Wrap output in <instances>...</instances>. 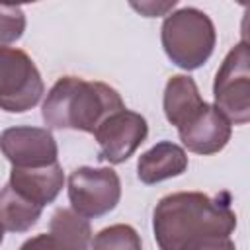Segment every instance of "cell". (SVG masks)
<instances>
[{
	"instance_id": "cell-1",
	"label": "cell",
	"mask_w": 250,
	"mask_h": 250,
	"mask_svg": "<svg viewBox=\"0 0 250 250\" xmlns=\"http://www.w3.org/2000/svg\"><path fill=\"white\" fill-rule=\"evenodd\" d=\"M236 215L229 195L211 197L201 191H176L164 195L152 213L154 240L160 250H197L209 242L230 236Z\"/></svg>"
},
{
	"instance_id": "cell-2",
	"label": "cell",
	"mask_w": 250,
	"mask_h": 250,
	"mask_svg": "<svg viewBox=\"0 0 250 250\" xmlns=\"http://www.w3.org/2000/svg\"><path fill=\"white\" fill-rule=\"evenodd\" d=\"M125 104L115 88L78 76H62L43 102V121L51 129H74L96 133L104 119L123 109Z\"/></svg>"
},
{
	"instance_id": "cell-3",
	"label": "cell",
	"mask_w": 250,
	"mask_h": 250,
	"mask_svg": "<svg viewBox=\"0 0 250 250\" xmlns=\"http://www.w3.org/2000/svg\"><path fill=\"white\" fill-rule=\"evenodd\" d=\"M160 39L164 53L176 66L195 70L213 55L217 33L205 12L197 8H182L164 20Z\"/></svg>"
},
{
	"instance_id": "cell-4",
	"label": "cell",
	"mask_w": 250,
	"mask_h": 250,
	"mask_svg": "<svg viewBox=\"0 0 250 250\" xmlns=\"http://www.w3.org/2000/svg\"><path fill=\"white\" fill-rule=\"evenodd\" d=\"M217 111L232 125L250 121V51L248 43H236L217 70L213 84Z\"/></svg>"
},
{
	"instance_id": "cell-5",
	"label": "cell",
	"mask_w": 250,
	"mask_h": 250,
	"mask_svg": "<svg viewBox=\"0 0 250 250\" xmlns=\"http://www.w3.org/2000/svg\"><path fill=\"white\" fill-rule=\"evenodd\" d=\"M45 92L31 57L16 47H0V109L23 113L35 107Z\"/></svg>"
},
{
	"instance_id": "cell-6",
	"label": "cell",
	"mask_w": 250,
	"mask_h": 250,
	"mask_svg": "<svg viewBox=\"0 0 250 250\" xmlns=\"http://www.w3.org/2000/svg\"><path fill=\"white\" fill-rule=\"evenodd\" d=\"M121 197V182L111 168L80 166L68 178L72 211L84 219H96L113 211Z\"/></svg>"
},
{
	"instance_id": "cell-7",
	"label": "cell",
	"mask_w": 250,
	"mask_h": 250,
	"mask_svg": "<svg viewBox=\"0 0 250 250\" xmlns=\"http://www.w3.org/2000/svg\"><path fill=\"white\" fill-rule=\"evenodd\" d=\"M148 135L146 119L127 107L111 113L96 129L94 137L100 145V158L109 164H121L145 143Z\"/></svg>"
},
{
	"instance_id": "cell-8",
	"label": "cell",
	"mask_w": 250,
	"mask_h": 250,
	"mask_svg": "<svg viewBox=\"0 0 250 250\" xmlns=\"http://www.w3.org/2000/svg\"><path fill=\"white\" fill-rule=\"evenodd\" d=\"M0 150L14 168H37L55 164L59 156L51 131L41 127H10L0 135Z\"/></svg>"
},
{
	"instance_id": "cell-9",
	"label": "cell",
	"mask_w": 250,
	"mask_h": 250,
	"mask_svg": "<svg viewBox=\"0 0 250 250\" xmlns=\"http://www.w3.org/2000/svg\"><path fill=\"white\" fill-rule=\"evenodd\" d=\"M230 123L217 111L215 105L203 102V105L178 127L182 145L195 154H215L230 141Z\"/></svg>"
},
{
	"instance_id": "cell-10",
	"label": "cell",
	"mask_w": 250,
	"mask_h": 250,
	"mask_svg": "<svg viewBox=\"0 0 250 250\" xmlns=\"http://www.w3.org/2000/svg\"><path fill=\"white\" fill-rule=\"evenodd\" d=\"M8 184L23 197L45 207L61 193L64 186V174L59 162L37 168H12Z\"/></svg>"
},
{
	"instance_id": "cell-11",
	"label": "cell",
	"mask_w": 250,
	"mask_h": 250,
	"mask_svg": "<svg viewBox=\"0 0 250 250\" xmlns=\"http://www.w3.org/2000/svg\"><path fill=\"white\" fill-rule=\"evenodd\" d=\"M188 168V154L186 150L170 141H160L146 152L139 156L137 162V176L143 184L152 186L162 180L174 178L184 174Z\"/></svg>"
},
{
	"instance_id": "cell-12",
	"label": "cell",
	"mask_w": 250,
	"mask_h": 250,
	"mask_svg": "<svg viewBox=\"0 0 250 250\" xmlns=\"http://www.w3.org/2000/svg\"><path fill=\"white\" fill-rule=\"evenodd\" d=\"M201 105H203V100L199 96V90L193 78L176 74L166 82L164 115L176 129L182 123H186Z\"/></svg>"
},
{
	"instance_id": "cell-13",
	"label": "cell",
	"mask_w": 250,
	"mask_h": 250,
	"mask_svg": "<svg viewBox=\"0 0 250 250\" xmlns=\"http://www.w3.org/2000/svg\"><path fill=\"white\" fill-rule=\"evenodd\" d=\"M43 207L16 191L10 184L0 189V225L12 232L29 230L41 217Z\"/></svg>"
},
{
	"instance_id": "cell-14",
	"label": "cell",
	"mask_w": 250,
	"mask_h": 250,
	"mask_svg": "<svg viewBox=\"0 0 250 250\" xmlns=\"http://www.w3.org/2000/svg\"><path fill=\"white\" fill-rule=\"evenodd\" d=\"M49 232L57 236L68 250H88L92 242V229L88 219L72 209H57L49 223Z\"/></svg>"
},
{
	"instance_id": "cell-15",
	"label": "cell",
	"mask_w": 250,
	"mask_h": 250,
	"mask_svg": "<svg viewBox=\"0 0 250 250\" xmlns=\"http://www.w3.org/2000/svg\"><path fill=\"white\" fill-rule=\"evenodd\" d=\"M92 250H143L141 238L131 225H111L102 229L90 242Z\"/></svg>"
},
{
	"instance_id": "cell-16",
	"label": "cell",
	"mask_w": 250,
	"mask_h": 250,
	"mask_svg": "<svg viewBox=\"0 0 250 250\" xmlns=\"http://www.w3.org/2000/svg\"><path fill=\"white\" fill-rule=\"evenodd\" d=\"M25 31V14L16 4H0V47L18 41Z\"/></svg>"
},
{
	"instance_id": "cell-17",
	"label": "cell",
	"mask_w": 250,
	"mask_h": 250,
	"mask_svg": "<svg viewBox=\"0 0 250 250\" xmlns=\"http://www.w3.org/2000/svg\"><path fill=\"white\" fill-rule=\"evenodd\" d=\"M20 250H68V248L57 236H53L51 232L49 234L45 232V234H37V236L25 240L20 246Z\"/></svg>"
},
{
	"instance_id": "cell-18",
	"label": "cell",
	"mask_w": 250,
	"mask_h": 250,
	"mask_svg": "<svg viewBox=\"0 0 250 250\" xmlns=\"http://www.w3.org/2000/svg\"><path fill=\"white\" fill-rule=\"evenodd\" d=\"M135 10H139L141 14H145L146 18H154V16H160V14H166L170 8L176 6V0L172 2H164V4H154V2H141V4H131Z\"/></svg>"
},
{
	"instance_id": "cell-19",
	"label": "cell",
	"mask_w": 250,
	"mask_h": 250,
	"mask_svg": "<svg viewBox=\"0 0 250 250\" xmlns=\"http://www.w3.org/2000/svg\"><path fill=\"white\" fill-rule=\"evenodd\" d=\"M197 250H236V246L230 240V236H227V238H219L215 242H209V244H205V246H201Z\"/></svg>"
},
{
	"instance_id": "cell-20",
	"label": "cell",
	"mask_w": 250,
	"mask_h": 250,
	"mask_svg": "<svg viewBox=\"0 0 250 250\" xmlns=\"http://www.w3.org/2000/svg\"><path fill=\"white\" fill-rule=\"evenodd\" d=\"M2 240H4V227L0 225V244H2Z\"/></svg>"
}]
</instances>
